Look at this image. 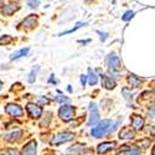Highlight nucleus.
Masks as SVG:
<instances>
[{
	"instance_id": "nucleus-1",
	"label": "nucleus",
	"mask_w": 155,
	"mask_h": 155,
	"mask_svg": "<svg viewBox=\"0 0 155 155\" xmlns=\"http://www.w3.org/2000/svg\"><path fill=\"white\" fill-rule=\"evenodd\" d=\"M107 63L109 66V73H112L115 77H118L119 73H120V70H122V62H120L119 57L115 56L114 54H112V55L108 56Z\"/></svg>"
},
{
	"instance_id": "nucleus-2",
	"label": "nucleus",
	"mask_w": 155,
	"mask_h": 155,
	"mask_svg": "<svg viewBox=\"0 0 155 155\" xmlns=\"http://www.w3.org/2000/svg\"><path fill=\"white\" fill-rule=\"evenodd\" d=\"M109 125H110V120L109 119H106V120H102V123H99L98 127L93 128L92 129V135L96 137V138H101L104 135L108 130H109Z\"/></svg>"
},
{
	"instance_id": "nucleus-3",
	"label": "nucleus",
	"mask_w": 155,
	"mask_h": 155,
	"mask_svg": "<svg viewBox=\"0 0 155 155\" xmlns=\"http://www.w3.org/2000/svg\"><path fill=\"white\" fill-rule=\"evenodd\" d=\"M60 118L64 122H68L74 117V108L71 106H62L58 110Z\"/></svg>"
},
{
	"instance_id": "nucleus-4",
	"label": "nucleus",
	"mask_w": 155,
	"mask_h": 155,
	"mask_svg": "<svg viewBox=\"0 0 155 155\" xmlns=\"http://www.w3.org/2000/svg\"><path fill=\"white\" fill-rule=\"evenodd\" d=\"M5 112L8 114H10L11 117H14V118H20L24 115V110L20 106L15 104V103H10V104H8L5 107Z\"/></svg>"
},
{
	"instance_id": "nucleus-5",
	"label": "nucleus",
	"mask_w": 155,
	"mask_h": 155,
	"mask_svg": "<svg viewBox=\"0 0 155 155\" xmlns=\"http://www.w3.org/2000/svg\"><path fill=\"white\" fill-rule=\"evenodd\" d=\"M74 137V134L72 133H60V134H56L52 140H51V144L52 145H58V144H62V143H66V141H70L72 140Z\"/></svg>"
},
{
	"instance_id": "nucleus-6",
	"label": "nucleus",
	"mask_w": 155,
	"mask_h": 155,
	"mask_svg": "<svg viewBox=\"0 0 155 155\" xmlns=\"http://www.w3.org/2000/svg\"><path fill=\"white\" fill-rule=\"evenodd\" d=\"M89 120H88V125L92 127V125H96L99 120V112H98V108H97V104L96 103H91L89 104Z\"/></svg>"
},
{
	"instance_id": "nucleus-7",
	"label": "nucleus",
	"mask_w": 155,
	"mask_h": 155,
	"mask_svg": "<svg viewBox=\"0 0 155 155\" xmlns=\"http://www.w3.org/2000/svg\"><path fill=\"white\" fill-rule=\"evenodd\" d=\"M26 110L29 113V115L31 118H38L40 115L42 114V108L38 106V104H35V103H28L26 106Z\"/></svg>"
},
{
	"instance_id": "nucleus-8",
	"label": "nucleus",
	"mask_w": 155,
	"mask_h": 155,
	"mask_svg": "<svg viewBox=\"0 0 155 155\" xmlns=\"http://www.w3.org/2000/svg\"><path fill=\"white\" fill-rule=\"evenodd\" d=\"M117 155H140V150L137 147L130 145H123L118 151Z\"/></svg>"
},
{
	"instance_id": "nucleus-9",
	"label": "nucleus",
	"mask_w": 155,
	"mask_h": 155,
	"mask_svg": "<svg viewBox=\"0 0 155 155\" xmlns=\"http://www.w3.org/2000/svg\"><path fill=\"white\" fill-rule=\"evenodd\" d=\"M132 127L134 130H141L144 127V118L139 114H133L132 115Z\"/></svg>"
},
{
	"instance_id": "nucleus-10",
	"label": "nucleus",
	"mask_w": 155,
	"mask_h": 155,
	"mask_svg": "<svg viewBox=\"0 0 155 155\" xmlns=\"http://www.w3.org/2000/svg\"><path fill=\"white\" fill-rule=\"evenodd\" d=\"M36 25H37V15H29L20 24V26L25 29H31V28H35Z\"/></svg>"
},
{
	"instance_id": "nucleus-11",
	"label": "nucleus",
	"mask_w": 155,
	"mask_h": 155,
	"mask_svg": "<svg viewBox=\"0 0 155 155\" xmlns=\"http://www.w3.org/2000/svg\"><path fill=\"white\" fill-rule=\"evenodd\" d=\"M36 141L32 140L30 141V143H28L26 145H25L21 150V155H35L36 154Z\"/></svg>"
},
{
	"instance_id": "nucleus-12",
	"label": "nucleus",
	"mask_w": 155,
	"mask_h": 155,
	"mask_svg": "<svg viewBox=\"0 0 155 155\" xmlns=\"http://www.w3.org/2000/svg\"><path fill=\"white\" fill-rule=\"evenodd\" d=\"M134 137V130L130 128V127H124L120 133H119V138L120 139H124V140H128V139H132Z\"/></svg>"
},
{
	"instance_id": "nucleus-13",
	"label": "nucleus",
	"mask_w": 155,
	"mask_h": 155,
	"mask_svg": "<svg viewBox=\"0 0 155 155\" xmlns=\"http://www.w3.org/2000/svg\"><path fill=\"white\" fill-rule=\"evenodd\" d=\"M114 145H115L114 141H112V143H110V141H107V143H102V144L98 145L97 151H98V154H104V153L112 150L114 148Z\"/></svg>"
},
{
	"instance_id": "nucleus-14",
	"label": "nucleus",
	"mask_w": 155,
	"mask_h": 155,
	"mask_svg": "<svg viewBox=\"0 0 155 155\" xmlns=\"http://www.w3.org/2000/svg\"><path fill=\"white\" fill-rule=\"evenodd\" d=\"M19 9H20V6H19L18 4H10V5H8V6H4L3 10H2V12H3V15L8 16V15H12V14H14V12H16Z\"/></svg>"
},
{
	"instance_id": "nucleus-15",
	"label": "nucleus",
	"mask_w": 155,
	"mask_h": 155,
	"mask_svg": "<svg viewBox=\"0 0 155 155\" xmlns=\"http://www.w3.org/2000/svg\"><path fill=\"white\" fill-rule=\"evenodd\" d=\"M102 82L107 89H113L115 87V81L109 76H102Z\"/></svg>"
},
{
	"instance_id": "nucleus-16",
	"label": "nucleus",
	"mask_w": 155,
	"mask_h": 155,
	"mask_svg": "<svg viewBox=\"0 0 155 155\" xmlns=\"http://www.w3.org/2000/svg\"><path fill=\"white\" fill-rule=\"evenodd\" d=\"M128 83H129V86H130V88H137V87L140 86L141 80L139 78V77L134 76V74H130L128 77Z\"/></svg>"
},
{
	"instance_id": "nucleus-17",
	"label": "nucleus",
	"mask_w": 155,
	"mask_h": 155,
	"mask_svg": "<svg viewBox=\"0 0 155 155\" xmlns=\"http://www.w3.org/2000/svg\"><path fill=\"white\" fill-rule=\"evenodd\" d=\"M29 51H30L29 47H25V48H22V50H19V51H16L15 54H12L10 58H11V60H18V58H20V57H22V56H26Z\"/></svg>"
},
{
	"instance_id": "nucleus-18",
	"label": "nucleus",
	"mask_w": 155,
	"mask_h": 155,
	"mask_svg": "<svg viewBox=\"0 0 155 155\" xmlns=\"http://www.w3.org/2000/svg\"><path fill=\"white\" fill-rule=\"evenodd\" d=\"M21 134H22L21 130H15V132H12V133L6 134L4 138H5L6 140H9V141H15L16 139H19V138L21 137Z\"/></svg>"
},
{
	"instance_id": "nucleus-19",
	"label": "nucleus",
	"mask_w": 155,
	"mask_h": 155,
	"mask_svg": "<svg viewBox=\"0 0 155 155\" xmlns=\"http://www.w3.org/2000/svg\"><path fill=\"white\" fill-rule=\"evenodd\" d=\"M97 81H98V78H97L96 73H94L91 68H89V70H88V82H89V84L94 86V84L97 83Z\"/></svg>"
},
{
	"instance_id": "nucleus-20",
	"label": "nucleus",
	"mask_w": 155,
	"mask_h": 155,
	"mask_svg": "<svg viewBox=\"0 0 155 155\" xmlns=\"http://www.w3.org/2000/svg\"><path fill=\"white\" fill-rule=\"evenodd\" d=\"M11 41H12V37L9 36V35H5V36H3V37H0V45H3V46L9 45Z\"/></svg>"
},
{
	"instance_id": "nucleus-21",
	"label": "nucleus",
	"mask_w": 155,
	"mask_h": 155,
	"mask_svg": "<svg viewBox=\"0 0 155 155\" xmlns=\"http://www.w3.org/2000/svg\"><path fill=\"white\" fill-rule=\"evenodd\" d=\"M86 22H78V24H77L76 25V26L73 28V29H71V30H67V31H64V32H62L61 35H66V34H71V32H73V31H76V30H78L80 28H82V26H86Z\"/></svg>"
},
{
	"instance_id": "nucleus-22",
	"label": "nucleus",
	"mask_w": 155,
	"mask_h": 155,
	"mask_svg": "<svg viewBox=\"0 0 155 155\" xmlns=\"http://www.w3.org/2000/svg\"><path fill=\"white\" fill-rule=\"evenodd\" d=\"M2 155H19V151L16 149H6L2 153Z\"/></svg>"
},
{
	"instance_id": "nucleus-23",
	"label": "nucleus",
	"mask_w": 155,
	"mask_h": 155,
	"mask_svg": "<svg viewBox=\"0 0 155 155\" xmlns=\"http://www.w3.org/2000/svg\"><path fill=\"white\" fill-rule=\"evenodd\" d=\"M133 16H134V12L129 10V11H127L125 14L123 15V20H124V21H129V20H130Z\"/></svg>"
},
{
	"instance_id": "nucleus-24",
	"label": "nucleus",
	"mask_w": 155,
	"mask_h": 155,
	"mask_svg": "<svg viewBox=\"0 0 155 155\" xmlns=\"http://www.w3.org/2000/svg\"><path fill=\"white\" fill-rule=\"evenodd\" d=\"M38 70V67H36L35 68V71H32L31 73H30V77H29V82L30 83H34L35 82V74H36V71Z\"/></svg>"
},
{
	"instance_id": "nucleus-25",
	"label": "nucleus",
	"mask_w": 155,
	"mask_h": 155,
	"mask_svg": "<svg viewBox=\"0 0 155 155\" xmlns=\"http://www.w3.org/2000/svg\"><path fill=\"white\" fill-rule=\"evenodd\" d=\"M56 101L60 102V103H67L68 102V98L67 97H63V96H56Z\"/></svg>"
},
{
	"instance_id": "nucleus-26",
	"label": "nucleus",
	"mask_w": 155,
	"mask_h": 155,
	"mask_svg": "<svg viewBox=\"0 0 155 155\" xmlns=\"http://www.w3.org/2000/svg\"><path fill=\"white\" fill-rule=\"evenodd\" d=\"M26 2L29 3V5H30L31 8H36V6L38 5V2H37V0H26Z\"/></svg>"
},
{
	"instance_id": "nucleus-27",
	"label": "nucleus",
	"mask_w": 155,
	"mask_h": 155,
	"mask_svg": "<svg viewBox=\"0 0 155 155\" xmlns=\"http://www.w3.org/2000/svg\"><path fill=\"white\" fill-rule=\"evenodd\" d=\"M122 92H123V94H125L124 97H125L127 99H129V98H132V97H133L132 93H129V92H128V88H123V91H122Z\"/></svg>"
},
{
	"instance_id": "nucleus-28",
	"label": "nucleus",
	"mask_w": 155,
	"mask_h": 155,
	"mask_svg": "<svg viewBox=\"0 0 155 155\" xmlns=\"http://www.w3.org/2000/svg\"><path fill=\"white\" fill-rule=\"evenodd\" d=\"M148 112H149V114H150V115H153V117H154V115H155V103L150 106V108H149V110H148Z\"/></svg>"
},
{
	"instance_id": "nucleus-29",
	"label": "nucleus",
	"mask_w": 155,
	"mask_h": 155,
	"mask_svg": "<svg viewBox=\"0 0 155 155\" xmlns=\"http://www.w3.org/2000/svg\"><path fill=\"white\" fill-rule=\"evenodd\" d=\"M86 81H87V76H82V77H81V83H82V86L86 84Z\"/></svg>"
},
{
	"instance_id": "nucleus-30",
	"label": "nucleus",
	"mask_w": 155,
	"mask_h": 155,
	"mask_svg": "<svg viewBox=\"0 0 155 155\" xmlns=\"http://www.w3.org/2000/svg\"><path fill=\"white\" fill-rule=\"evenodd\" d=\"M38 102L42 103V104H46V103H48V99H46V98H40V99H38Z\"/></svg>"
},
{
	"instance_id": "nucleus-31",
	"label": "nucleus",
	"mask_w": 155,
	"mask_h": 155,
	"mask_svg": "<svg viewBox=\"0 0 155 155\" xmlns=\"http://www.w3.org/2000/svg\"><path fill=\"white\" fill-rule=\"evenodd\" d=\"M99 34H101V40H102V41H104V40H106V37H107V34H106V32H103V34L99 32Z\"/></svg>"
},
{
	"instance_id": "nucleus-32",
	"label": "nucleus",
	"mask_w": 155,
	"mask_h": 155,
	"mask_svg": "<svg viewBox=\"0 0 155 155\" xmlns=\"http://www.w3.org/2000/svg\"><path fill=\"white\" fill-rule=\"evenodd\" d=\"M48 82H54V83H56V81L54 80V74H52V77H51V78L48 80Z\"/></svg>"
},
{
	"instance_id": "nucleus-33",
	"label": "nucleus",
	"mask_w": 155,
	"mask_h": 155,
	"mask_svg": "<svg viewBox=\"0 0 155 155\" xmlns=\"http://www.w3.org/2000/svg\"><path fill=\"white\" fill-rule=\"evenodd\" d=\"M151 154H153V155H155V147L153 148V150H151Z\"/></svg>"
},
{
	"instance_id": "nucleus-34",
	"label": "nucleus",
	"mask_w": 155,
	"mask_h": 155,
	"mask_svg": "<svg viewBox=\"0 0 155 155\" xmlns=\"http://www.w3.org/2000/svg\"><path fill=\"white\" fill-rule=\"evenodd\" d=\"M2 88H3V82L0 81V89H2Z\"/></svg>"
},
{
	"instance_id": "nucleus-35",
	"label": "nucleus",
	"mask_w": 155,
	"mask_h": 155,
	"mask_svg": "<svg viewBox=\"0 0 155 155\" xmlns=\"http://www.w3.org/2000/svg\"><path fill=\"white\" fill-rule=\"evenodd\" d=\"M3 6V0H0V8Z\"/></svg>"
}]
</instances>
